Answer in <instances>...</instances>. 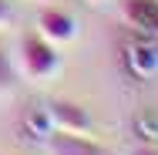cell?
I'll list each match as a JSON object with an SVG mask.
<instances>
[{"instance_id": "cell-5", "label": "cell", "mask_w": 158, "mask_h": 155, "mask_svg": "<svg viewBox=\"0 0 158 155\" xmlns=\"http://www.w3.org/2000/svg\"><path fill=\"white\" fill-rule=\"evenodd\" d=\"M121 17L131 27L158 37V0H125L121 3Z\"/></svg>"}, {"instance_id": "cell-8", "label": "cell", "mask_w": 158, "mask_h": 155, "mask_svg": "<svg viewBox=\"0 0 158 155\" xmlns=\"http://www.w3.org/2000/svg\"><path fill=\"white\" fill-rule=\"evenodd\" d=\"M17 64L10 61V51L3 47V41H0V101H7L10 94L17 91Z\"/></svg>"}, {"instance_id": "cell-9", "label": "cell", "mask_w": 158, "mask_h": 155, "mask_svg": "<svg viewBox=\"0 0 158 155\" xmlns=\"http://www.w3.org/2000/svg\"><path fill=\"white\" fill-rule=\"evenodd\" d=\"M138 128L145 131V138H158V115L155 111H145V115L138 118Z\"/></svg>"}, {"instance_id": "cell-6", "label": "cell", "mask_w": 158, "mask_h": 155, "mask_svg": "<svg viewBox=\"0 0 158 155\" xmlns=\"http://www.w3.org/2000/svg\"><path fill=\"white\" fill-rule=\"evenodd\" d=\"M125 64L131 74L138 78H148L158 71V54H155V44H128L125 51Z\"/></svg>"}, {"instance_id": "cell-3", "label": "cell", "mask_w": 158, "mask_h": 155, "mask_svg": "<svg viewBox=\"0 0 158 155\" xmlns=\"http://www.w3.org/2000/svg\"><path fill=\"white\" fill-rule=\"evenodd\" d=\"M44 149H47V155H111L104 145H98L94 138H88L81 131H61V128H54L47 135Z\"/></svg>"}, {"instance_id": "cell-12", "label": "cell", "mask_w": 158, "mask_h": 155, "mask_svg": "<svg viewBox=\"0 0 158 155\" xmlns=\"http://www.w3.org/2000/svg\"><path fill=\"white\" fill-rule=\"evenodd\" d=\"M91 3H104V0H91Z\"/></svg>"}, {"instance_id": "cell-1", "label": "cell", "mask_w": 158, "mask_h": 155, "mask_svg": "<svg viewBox=\"0 0 158 155\" xmlns=\"http://www.w3.org/2000/svg\"><path fill=\"white\" fill-rule=\"evenodd\" d=\"M57 71H61L57 44H51L47 37H40L37 31L20 34V41H17V74H24L34 84H44Z\"/></svg>"}, {"instance_id": "cell-7", "label": "cell", "mask_w": 158, "mask_h": 155, "mask_svg": "<svg viewBox=\"0 0 158 155\" xmlns=\"http://www.w3.org/2000/svg\"><path fill=\"white\" fill-rule=\"evenodd\" d=\"M54 131V125H51V115H47V108L44 105H31L27 111H24V118H20V135L24 138H40V142H47V135Z\"/></svg>"}, {"instance_id": "cell-2", "label": "cell", "mask_w": 158, "mask_h": 155, "mask_svg": "<svg viewBox=\"0 0 158 155\" xmlns=\"http://www.w3.org/2000/svg\"><path fill=\"white\" fill-rule=\"evenodd\" d=\"M37 34L61 47V44H71L77 37V20L67 10H61V7H44L37 14Z\"/></svg>"}, {"instance_id": "cell-10", "label": "cell", "mask_w": 158, "mask_h": 155, "mask_svg": "<svg viewBox=\"0 0 158 155\" xmlns=\"http://www.w3.org/2000/svg\"><path fill=\"white\" fill-rule=\"evenodd\" d=\"M14 20V10H10V0H0V27H7Z\"/></svg>"}, {"instance_id": "cell-13", "label": "cell", "mask_w": 158, "mask_h": 155, "mask_svg": "<svg viewBox=\"0 0 158 155\" xmlns=\"http://www.w3.org/2000/svg\"><path fill=\"white\" fill-rule=\"evenodd\" d=\"M155 54H158V41H155Z\"/></svg>"}, {"instance_id": "cell-4", "label": "cell", "mask_w": 158, "mask_h": 155, "mask_svg": "<svg viewBox=\"0 0 158 155\" xmlns=\"http://www.w3.org/2000/svg\"><path fill=\"white\" fill-rule=\"evenodd\" d=\"M44 108H47V115H51V125L61 128V131H81V135L91 131V115H88V108H81L77 101L54 98V101H47Z\"/></svg>"}, {"instance_id": "cell-11", "label": "cell", "mask_w": 158, "mask_h": 155, "mask_svg": "<svg viewBox=\"0 0 158 155\" xmlns=\"http://www.w3.org/2000/svg\"><path fill=\"white\" fill-rule=\"evenodd\" d=\"M128 155H158V149L155 145H138V149H131Z\"/></svg>"}]
</instances>
